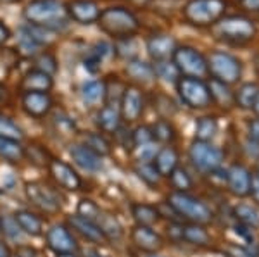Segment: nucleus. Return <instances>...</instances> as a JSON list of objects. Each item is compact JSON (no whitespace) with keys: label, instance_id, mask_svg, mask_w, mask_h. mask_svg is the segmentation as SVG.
<instances>
[{"label":"nucleus","instance_id":"nucleus-1","mask_svg":"<svg viewBox=\"0 0 259 257\" xmlns=\"http://www.w3.org/2000/svg\"><path fill=\"white\" fill-rule=\"evenodd\" d=\"M211 33L216 40L230 47H247L257 38V21L249 14H225L218 23L211 26Z\"/></svg>","mask_w":259,"mask_h":257},{"label":"nucleus","instance_id":"nucleus-2","mask_svg":"<svg viewBox=\"0 0 259 257\" xmlns=\"http://www.w3.org/2000/svg\"><path fill=\"white\" fill-rule=\"evenodd\" d=\"M97 21L100 30L118 40L135 36L140 30V21L137 19V16L130 9H126V7L121 6L104 9L100 12Z\"/></svg>","mask_w":259,"mask_h":257},{"label":"nucleus","instance_id":"nucleus-3","mask_svg":"<svg viewBox=\"0 0 259 257\" xmlns=\"http://www.w3.org/2000/svg\"><path fill=\"white\" fill-rule=\"evenodd\" d=\"M66 7L59 0H33L24 7V19L33 26L59 30L66 26Z\"/></svg>","mask_w":259,"mask_h":257},{"label":"nucleus","instance_id":"nucleus-4","mask_svg":"<svg viewBox=\"0 0 259 257\" xmlns=\"http://www.w3.org/2000/svg\"><path fill=\"white\" fill-rule=\"evenodd\" d=\"M228 0H189L183 6V19L192 26L211 28L227 14Z\"/></svg>","mask_w":259,"mask_h":257},{"label":"nucleus","instance_id":"nucleus-5","mask_svg":"<svg viewBox=\"0 0 259 257\" xmlns=\"http://www.w3.org/2000/svg\"><path fill=\"white\" fill-rule=\"evenodd\" d=\"M207 59V74L212 80L221 81L225 85H237L244 73V64L235 54L227 50H212Z\"/></svg>","mask_w":259,"mask_h":257},{"label":"nucleus","instance_id":"nucleus-6","mask_svg":"<svg viewBox=\"0 0 259 257\" xmlns=\"http://www.w3.org/2000/svg\"><path fill=\"white\" fill-rule=\"evenodd\" d=\"M168 204L173 207V211L178 216H183L185 219H190L192 223L204 225L212 219L211 209L199 200L197 197H192L187 192H173L168 198Z\"/></svg>","mask_w":259,"mask_h":257},{"label":"nucleus","instance_id":"nucleus-7","mask_svg":"<svg viewBox=\"0 0 259 257\" xmlns=\"http://www.w3.org/2000/svg\"><path fill=\"white\" fill-rule=\"evenodd\" d=\"M177 92L182 102L190 109H206L211 106L207 81H204L202 78L180 76V80L177 81Z\"/></svg>","mask_w":259,"mask_h":257},{"label":"nucleus","instance_id":"nucleus-8","mask_svg":"<svg viewBox=\"0 0 259 257\" xmlns=\"http://www.w3.org/2000/svg\"><path fill=\"white\" fill-rule=\"evenodd\" d=\"M173 64L177 66L182 76H192V78H204L207 74V59L202 52L197 50L190 45H182L177 47L173 57Z\"/></svg>","mask_w":259,"mask_h":257},{"label":"nucleus","instance_id":"nucleus-9","mask_svg":"<svg viewBox=\"0 0 259 257\" xmlns=\"http://www.w3.org/2000/svg\"><path fill=\"white\" fill-rule=\"evenodd\" d=\"M189 157L192 164L202 173H211L220 168L221 161H223V152L218 147L211 145L209 142H200L194 140L189 148Z\"/></svg>","mask_w":259,"mask_h":257},{"label":"nucleus","instance_id":"nucleus-10","mask_svg":"<svg viewBox=\"0 0 259 257\" xmlns=\"http://www.w3.org/2000/svg\"><path fill=\"white\" fill-rule=\"evenodd\" d=\"M26 197L33 205H36L38 209L45 211L49 214H54L61 209V198L54 192L50 186L41 185V183H26Z\"/></svg>","mask_w":259,"mask_h":257},{"label":"nucleus","instance_id":"nucleus-11","mask_svg":"<svg viewBox=\"0 0 259 257\" xmlns=\"http://www.w3.org/2000/svg\"><path fill=\"white\" fill-rule=\"evenodd\" d=\"M145 47H147V54L150 56V59L154 62H162V61H169L173 57L178 43L173 35H168V33H154V35H150L147 38Z\"/></svg>","mask_w":259,"mask_h":257},{"label":"nucleus","instance_id":"nucleus-12","mask_svg":"<svg viewBox=\"0 0 259 257\" xmlns=\"http://www.w3.org/2000/svg\"><path fill=\"white\" fill-rule=\"evenodd\" d=\"M121 119L128 123H133L137 119H140L142 113H144V106H145V100H144V93L139 86H133V85H128L124 88V93L121 97Z\"/></svg>","mask_w":259,"mask_h":257},{"label":"nucleus","instance_id":"nucleus-13","mask_svg":"<svg viewBox=\"0 0 259 257\" xmlns=\"http://www.w3.org/2000/svg\"><path fill=\"white\" fill-rule=\"evenodd\" d=\"M49 169H50L52 178L62 186V188L69 190V192H76V190L81 188L83 181H81L80 175H78L69 164H66L64 161L52 159L49 163Z\"/></svg>","mask_w":259,"mask_h":257},{"label":"nucleus","instance_id":"nucleus-14","mask_svg":"<svg viewBox=\"0 0 259 257\" xmlns=\"http://www.w3.org/2000/svg\"><path fill=\"white\" fill-rule=\"evenodd\" d=\"M47 243L57 254H74L78 250V243L71 231L66 226L56 225L47 231Z\"/></svg>","mask_w":259,"mask_h":257},{"label":"nucleus","instance_id":"nucleus-15","mask_svg":"<svg viewBox=\"0 0 259 257\" xmlns=\"http://www.w3.org/2000/svg\"><path fill=\"white\" fill-rule=\"evenodd\" d=\"M250 178L252 175L249 173L247 168L240 164H233L232 168L227 171V185L228 190L237 197H245L249 195L250 190Z\"/></svg>","mask_w":259,"mask_h":257},{"label":"nucleus","instance_id":"nucleus-16","mask_svg":"<svg viewBox=\"0 0 259 257\" xmlns=\"http://www.w3.org/2000/svg\"><path fill=\"white\" fill-rule=\"evenodd\" d=\"M23 109L33 118H44L52 109V97L47 92H24Z\"/></svg>","mask_w":259,"mask_h":257},{"label":"nucleus","instance_id":"nucleus-17","mask_svg":"<svg viewBox=\"0 0 259 257\" xmlns=\"http://www.w3.org/2000/svg\"><path fill=\"white\" fill-rule=\"evenodd\" d=\"M68 12L74 21L81 24H92L99 19L100 11L94 0H73L68 4Z\"/></svg>","mask_w":259,"mask_h":257},{"label":"nucleus","instance_id":"nucleus-18","mask_svg":"<svg viewBox=\"0 0 259 257\" xmlns=\"http://www.w3.org/2000/svg\"><path fill=\"white\" fill-rule=\"evenodd\" d=\"M69 154L73 157L74 163L80 166L81 169H85V171L97 173L102 169V161H100V157L95 154V152H92L89 147H85V145H73V147L69 148Z\"/></svg>","mask_w":259,"mask_h":257},{"label":"nucleus","instance_id":"nucleus-19","mask_svg":"<svg viewBox=\"0 0 259 257\" xmlns=\"http://www.w3.org/2000/svg\"><path fill=\"white\" fill-rule=\"evenodd\" d=\"M132 238L135 245L144 252H157L162 247V238L154 230H150V226L139 225L132 231Z\"/></svg>","mask_w":259,"mask_h":257},{"label":"nucleus","instance_id":"nucleus-20","mask_svg":"<svg viewBox=\"0 0 259 257\" xmlns=\"http://www.w3.org/2000/svg\"><path fill=\"white\" fill-rule=\"evenodd\" d=\"M154 168L161 176H169L178 168V152L175 147H162L154 156Z\"/></svg>","mask_w":259,"mask_h":257},{"label":"nucleus","instance_id":"nucleus-21","mask_svg":"<svg viewBox=\"0 0 259 257\" xmlns=\"http://www.w3.org/2000/svg\"><path fill=\"white\" fill-rule=\"evenodd\" d=\"M52 76H49L44 71H38V69H33V71H30L23 78L21 88L24 92H49L52 88Z\"/></svg>","mask_w":259,"mask_h":257},{"label":"nucleus","instance_id":"nucleus-22","mask_svg":"<svg viewBox=\"0 0 259 257\" xmlns=\"http://www.w3.org/2000/svg\"><path fill=\"white\" fill-rule=\"evenodd\" d=\"M68 221H69V225L73 226V230H76L81 237H85L87 240H90V242L99 243L104 240V235H102V231L99 230V226L95 225V223L89 221V219H85L83 216H80V214L69 216Z\"/></svg>","mask_w":259,"mask_h":257},{"label":"nucleus","instance_id":"nucleus-23","mask_svg":"<svg viewBox=\"0 0 259 257\" xmlns=\"http://www.w3.org/2000/svg\"><path fill=\"white\" fill-rule=\"evenodd\" d=\"M207 88H209L211 102H214L216 106L223 107V109H230L232 106H235L233 90L230 88V85H225V83L216 81L211 78V81H207Z\"/></svg>","mask_w":259,"mask_h":257},{"label":"nucleus","instance_id":"nucleus-24","mask_svg":"<svg viewBox=\"0 0 259 257\" xmlns=\"http://www.w3.org/2000/svg\"><path fill=\"white\" fill-rule=\"evenodd\" d=\"M126 74L133 81L139 83H150L156 80V73H154V66L149 62L132 59L126 64Z\"/></svg>","mask_w":259,"mask_h":257},{"label":"nucleus","instance_id":"nucleus-25","mask_svg":"<svg viewBox=\"0 0 259 257\" xmlns=\"http://www.w3.org/2000/svg\"><path fill=\"white\" fill-rule=\"evenodd\" d=\"M97 124L102 131L114 135L116 131H118V128L121 126V113L114 106L102 107L100 113L97 114Z\"/></svg>","mask_w":259,"mask_h":257},{"label":"nucleus","instance_id":"nucleus-26","mask_svg":"<svg viewBox=\"0 0 259 257\" xmlns=\"http://www.w3.org/2000/svg\"><path fill=\"white\" fill-rule=\"evenodd\" d=\"M259 92V85L254 81H247L242 83L237 92H233V100H235V106L240 107V109H252V104L256 100V95Z\"/></svg>","mask_w":259,"mask_h":257},{"label":"nucleus","instance_id":"nucleus-27","mask_svg":"<svg viewBox=\"0 0 259 257\" xmlns=\"http://www.w3.org/2000/svg\"><path fill=\"white\" fill-rule=\"evenodd\" d=\"M14 218L18 221L19 228L23 230V233L31 235V237H40L41 235V230H44L41 219L38 216H35L33 213H30V211H18L14 214Z\"/></svg>","mask_w":259,"mask_h":257},{"label":"nucleus","instance_id":"nucleus-28","mask_svg":"<svg viewBox=\"0 0 259 257\" xmlns=\"http://www.w3.org/2000/svg\"><path fill=\"white\" fill-rule=\"evenodd\" d=\"M95 225L99 226V230L102 231L104 238H109V240H118L123 237V228L118 223V219L111 214L106 213H100L99 219L95 221Z\"/></svg>","mask_w":259,"mask_h":257},{"label":"nucleus","instance_id":"nucleus-29","mask_svg":"<svg viewBox=\"0 0 259 257\" xmlns=\"http://www.w3.org/2000/svg\"><path fill=\"white\" fill-rule=\"evenodd\" d=\"M109 50H111V45L106 43V41L95 43L94 47L90 48L89 56H87V59H85V68L89 69L90 73H95L100 68V64H102L104 57L109 54Z\"/></svg>","mask_w":259,"mask_h":257},{"label":"nucleus","instance_id":"nucleus-30","mask_svg":"<svg viewBox=\"0 0 259 257\" xmlns=\"http://www.w3.org/2000/svg\"><path fill=\"white\" fill-rule=\"evenodd\" d=\"M133 218L140 226H152L159 221V211L157 207L147 204H135L133 205Z\"/></svg>","mask_w":259,"mask_h":257},{"label":"nucleus","instance_id":"nucleus-31","mask_svg":"<svg viewBox=\"0 0 259 257\" xmlns=\"http://www.w3.org/2000/svg\"><path fill=\"white\" fill-rule=\"evenodd\" d=\"M218 133V123L212 116H202L197 119L195 124V140L200 142H209V140Z\"/></svg>","mask_w":259,"mask_h":257},{"label":"nucleus","instance_id":"nucleus-32","mask_svg":"<svg viewBox=\"0 0 259 257\" xmlns=\"http://www.w3.org/2000/svg\"><path fill=\"white\" fill-rule=\"evenodd\" d=\"M182 238L190 243H194V245H207V243L211 242L209 233H207L200 225H197V223L182 226Z\"/></svg>","mask_w":259,"mask_h":257},{"label":"nucleus","instance_id":"nucleus-33","mask_svg":"<svg viewBox=\"0 0 259 257\" xmlns=\"http://www.w3.org/2000/svg\"><path fill=\"white\" fill-rule=\"evenodd\" d=\"M0 157L7 163H19L24 157V148L21 147L19 142H14V140H6L0 138Z\"/></svg>","mask_w":259,"mask_h":257},{"label":"nucleus","instance_id":"nucleus-34","mask_svg":"<svg viewBox=\"0 0 259 257\" xmlns=\"http://www.w3.org/2000/svg\"><path fill=\"white\" fill-rule=\"evenodd\" d=\"M81 97L89 104H97L106 100V83L104 81H87L81 86Z\"/></svg>","mask_w":259,"mask_h":257},{"label":"nucleus","instance_id":"nucleus-35","mask_svg":"<svg viewBox=\"0 0 259 257\" xmlns=\"http://www.w3.org/2000/svg\"><path fill=\"white\" fill-rule=\"evenodd\" d=\"M233 214H235V218L242 223V226H247L250 230L259 228V214H257V211L252 209L250 205H247V204L237 205L235 211H233Z\"/></svg>","mask_w":259,"mask_h":257},{"label":"nucleus","instance_id":"nucleus-36","mask_svg":"<svg viewBox=\"0 0 259 257\" xmlns=\"http://www.w3.org/2000/svg\"><path fill=\"white\" fill-rule=\"evenodd\" d=\"M18 48H19V52L26 57L36 56L40 50V43L35 40V36L28 31V28H21L19 38H18Z\"/></svg>","mask_w":259,"mask_h":257},{"label":"nucleus","instance_id":"nucleus-37","mask_svg":"<svg viewBox=\"0 0 259 257\" xmlns=\"http://www.w3.org/2000/svg\"><path fill=\"white\" fill-rule=\"evenodd\" d=\"M150 130H152L154 140H157V142L171 143L175 138H177V131H175L173 124H171L169 121H166V119H159V121L154 124Z\"/></svg>","mask_w":259,"mask_h":257},{"label":"nucleus","instance_id":"nucleus-38","mask_svg":"<svg viewBox=\"0 0 259 257\" xmlns=\"http://www.w3.org/2000/svg\"><path fill=\"white\" fill-rule=\"evenodd\" d=\"M85 147H89L92 152H95L99 157L111 154V143L107 142L100 133H89L85 138Z\"/></svg>","mask_w":259,"mask_h":257},{"label":"nucleus","instance_id":"nucleus-39","mask_svg":"<svg viewBox=\"0 0 259 257\" xmlns=\"http://www.w3.org/2000/svg\"><path fill=\"white\" fill-rule=\"evenodd\" d=\"M23 130L16 124L12 119L6 118V116H0V138L6 140H14V142H21L23 140Z\"/></svg>","mask_w":259,"mask_h":257},{"label":"nucleus","instance_id":"nucleus-40","mask_svg":"<svg viewBox=\"0 0 259 257\" xmlns=\"http://www.w3.org/2000/svg\"><path fill=\"white\" fill-rule=\"evenodd\" d=\"M154 73H156L157 78L164 81H171L177 83L180 80V71L177 69V66L173 64V61H162V62H156L154 64Z\"/></svg>","mask_w":259,"mask_h":257},{"label":"nucleus","instance_id":"nucleus-41","mask_svg":"<svg viewBox=\"0 0 259 257\" xmlns=\"http://www.w3.org/2000/svg\"><path fill=\"white\" fill-rule=\"evenodd\" d=\"M0 231H2L7 238L16 240V242L23 238V230L19 228L16 218L9 216V214H2V216H0Z\"/></svg>","mask_w":259,"mask_h":257},{"label":"nucleus","instance_id":"nucleus-42","mask_svg":"<svg viewBox=\"0 0 259 257\" xmlns=\"http://www.w3.org/2000/svg\"><path fill=\"white\" fill-rule=\"evenodd\" d=\"M169 178H171V185H173L175 192H187V190H190L192 185H194L190 175L183 168H177L169 175Z\"/></svg>","mask_w":259,"mask_h":257},{"label":"nucleus","instance_id":"nucleus-43","mask_svg":"<svg viewBox=\"0 0 259 257\" xmlns=\"http://www.w3.org/2000/svg\"><path fill=\"white\" fill-rule=\"evenodd\" d=\"M154 109L159 113L162 118H171L175 113H177V106H175V102L171 100V97L164 93H157L156 98H154Z\"/></svg>","mask_w":259,"mask_h":257},{"label":"nucleus","instance_id":"nucleus-44","mask_svg":"<svg viewBox=\"0 0 259 257\" xmlns=\"http://www.w3.org/2000/svg\"><path fill=\"white\" fill-rule=\"evenodd\" d=\"M137 175H139V178L142 181H145L147 185L150 186H154V185H157L159 183V178L161 175L157 173V169L154 168V164H150V163H142L137 166Z\"/></svg>","mask_w":259,"mask_h":257},{"label":"nucleus","instance_id":"nucleus-45","mask_svg":"<svg viewBox=\"0 0 259 257\" xmlns=\"http://www.w3.org/2000/svg\"><path fill=\"white\" fill-rule=\"evenodd\" d=\"M35 66H36V69H38V71L47 73L49 76H52V74L57 71L56 57H54L52 54H49V52L40 54V56L36 57V61H35Z\"/></svg>","mask_w":259,"mask_h":257},{"label":"nucleus","instance_id":"nucleus-46","mask_svg":"<svg viewBox=\"0 0 259 257\" xmlns=\"http://www.w3.org/2000/svg\"><path fill=\"white\" fill-rule=\"evenodd\" d=\"M100 213H102L100 207L92 200H81L80 204H78V214L83 216L85 219H89V221H92V223L97 221Z\"/></svg>","mask_w":259,"mask_h":257},{"label":"nucleus","instance_id":"nucleus-47","mask_svg":"<svg viewBox=\"0 0 259 257\" xmlns=\"http://www.w3.org/2000/svg\"><path fill=\"white\" fill-rule=\"evenodd\" d=\"M135 48H137V43L135 40H133V36H130V38H121L118 40V43H116V50H118V56L119 57H124V59H132L133 56H135Z\"/></svg>","mask_w":259,"mask_h":257},{"label":"nucleus","instance_id":"nucleus-48","mask_svg":"<svg viewBox=\"0 0 259 257\" xmlns=\"http://www.w3.org/2000/svg\"><path fill=\"white\" fill-rule=\"evenodd\" d=\"M132 138H133V145H135V147H142V145H147V143H150L154 140L152 130H150L149 126H139L132 133Z\"/></svg>","mask_w":259,"mask_h":257},{"label":"nucleus","instance_id":"nucleus-49","mask_svg":"<svg viewBox=\"0 0 259 257\" xmlns=\"http://www.w3.org/2000/svg\"><path fill=\"white\" fill-rule=\"evenodd\" d=\"M247 128H249V140L259 143V118L250 119L247 123Z\"/></svg>","mask_w":259,"mask_h":257},{"label":"nucleus","instance_id":"nucleus-50","mask_svg":"<svg viewBox=\"0 0 259 257\" xmlns=\"http://www.w3.org/2000/svg\"><path fill=\"white\" fill-rule=\"evenodd\" d=\"M142 152H140V157L139 159L140 161H144V163H147V161H152L154 159V156H156V148L152 147L150 143L147 145H142Z\"/></svg>","mask_w":259,"mask_h":257},{"label":"nucleus","instance_id":"nucleus-51","mask_svg":"<svg viewBox=\"0 0 259 257\" xmlns=\"http://www.w3.org/2000/svg\"><path fill=\"white\" fill-rule=\"evenodd\" d=\"M249 193L252 195L254 202H257V204H259V176L257 175L250 178V190H249Z\"/></svg>","mask_w":259,"mask_h":257},{"label":"nucleus","instance_id":"nucleus-52","mask_svg":"<svg viewBox=\"0 0 259 257\" xmlns=\"http://www.w3.org/2000/svg\"><path fill=\"white\" fill-rule=\"evenodd\" d=\"M245 150H247V154L252 157V159H259V143L252 142V140H247Z\"/></svg>","mask_w":259,"mask_h":257},{"label":"nucleus","instance_id":"nucleus-53","mask_svg":"<svg viewBox=\"0 0 259 257\" xmlns=\"http://www.w3.org/2000/svg\"><path fill=\"white\" fill-rule=\"evenodd\" d=\"M18 257H38V252L28 245H23L18 248Z\"/></svg>","mask_w":259,"mask_h":257},{"label":"nucleus","instance_id":"nucleus-54","mask_svg":"<svg viewBox=\"0 0 259 257\" xmlns=\"http://www.w3.org/2000/svg\"><path fill=\"white\" fill-rule=\"evenodd\" d=\"M11 38V31H9V28L6 26V24L0 21V45H4L7 40Z\"/></svg>","mask_w":259,"mask_h":257},{"label":"nucleus","instance_id":"nucleus-55","mask_svg":"<svg viewBox=\"0 0 259 257\" xmlns=\"http://www.w3.org/2000/svg\"><path fill=\"white\" fill-rule=\"evenodd\" d=\"M0 257H11V252L4 242H0Z\"/></svg>","mask_w":259,"mask_h":257},{"label":"nucleus","instance_id":"nucleus-56","mask_svg":"<svg viewBox=\"0 0 259 257\" xmlns=\"http://www.w3.org/2000/svg\"><path fill=\"white\" fill-rule=\"evenodd\" d=\"M252 111H254V114H256V118H259V92L256 95V100L252 104Z\"/></svg>","mask_w":259,"mask_h":257},{"label":"nucleus","instance_id":"nucleus-57","mask_svg":"<svg viewBox=\"0 0 259 257\" xmlns=\"http://www.w3.org/2000/svg\"><path fill=\"white\" fill-rule=\"evenodd\" d=\"M252 64H254V69H256V73L259 74V52L254 54V57H252Z\"/></svg>","mask_w":259,"mask_h":257},{"label":"nucleus","instance_id":"nucleus-58","mask_svg":"<svg viewBox=\"0 0 259 257\" xmlns=\"http://www.w3.org/2000/svg\"><path fill=\"white\" fill-rule=\"evenodd\" d=\"M4 92H6V90H4V86L0 85V102H2V98H4Z\"/></svg>","mask_w":259,"mask_h":257},{"label":"nucleus","instance_id":"nucleus-59","mask_svg":"<svg viewBox=\"0 0 259 257\" xmlns=\"http://www.w3.org/2000/svg\"><path fill=\"white\" fill-rule=\"evenodd\" d=\"M57 257H76L74 254H57Z\"/></svg>","mask_w":259,"mask_h":257},{"label":"nucleus","instance_id":"nucleus-60","mask_svg":"<svg viewBox=\"0 0 259 257\" xmlns=\"http://www.w3.org/2000/svg\"><path fill=\"white\" fill-rule=\"evenodd\" d=\"M95 257H102V255H95Z\"/></svg>","mask_w":259,"mask_h":257},{"label":"nucleus","instance_id":"nucleus-61","mask_svg":"<svg viewBox=\"0 0 259 257\" xmlns=\"http://www.w3.org/2000/svg\"><path fill=\"white\" fill-rule=\"evenodd\" d=\"M257 176H259V171H257Z\"/></svg>","mask_w":259,"mask_h":257},{"label":"nucleus","instance_id":"nucleus-62","mask_svg":"<svg viewBox=\"0 0 259 257\" xmlns=\"http://www.w3.org/2000/svg\"><path fill=\"white\" fill-rule=\"evenodd\" d=\"M6 2H9V0H6Z\"/></svg>","mask_w":259,"mask_h":257}]
</instances>
